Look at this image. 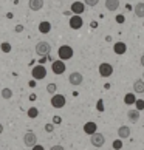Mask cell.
Masks as SVG:
<instances>
[{"label": "cell", "instance_id": "836d02e7", "mask_svg": "<svg viewBox=\"0 0 144 150\" xmlns=\"http://www.w3.org/2000/svg\"><path fill=\"white\" fill-rule=\"evenodd\" d=\"M116 22H118V23H123V22H124V16H118V17H116Z\"/></svg>", "mask_w": 144, "mask_h": 150}, {"label": "cell", "instance_id": "44dd1931", "mask_svg": "<svg viewBox=\"0 0 144 150\" xmlns=\"http://www.w3.org/2000/svg\"><path fill=\"white\" fill-rule=\"evenodd\" d=\"M124 102L127 105H133L136 102V98H135V94L133 93H126V96H124Z\"/></svg>", "mask_w": 144, "mask_h": 150}, {"label": "cell", "instance_id": "d4e9b609", "mask_svg": "<svg viewBox=\"0 0 144 150\" xmlns=\"http://www.w3.org/2000/svg\"><path fill=\"white\" fill-rule=\"evenodd\" d=\"M56 90H57V85L56 84H48L47 85V91L50 94H56Z\"/></svg>", "mask_w": 144, "mask_h": 150}, {"label": "cell", "instance_id": "f1b7e54d", "mask_svg": "<svg viewBox=\"0 0 144 150\" xmlns=\"http://www.w3.org/2000/svg\"><path fill=\"white\" fill-rule=\"evenodd\" d=\"M98 2H99V0H84V3L88 5V6H96Z\"/></svg>", "mask_w": 144, "mask_h": 150}, {"label": "cell", "instance_id": "ac0fdd59", "mask_svg": "<svg viewBox=\"0 0 144 150\" xmlns=\"http://www.w3.org/2000/svg\"><path fill=\"white\" fill-rule=\"evenodd\" d=\"M133 13L136 17H144V2H140V3H136L135 6H133Z\"/></svg>", "mask_w": 144, "mask_h": 150}, {"label": "cell", "instance_id": "4fadbf2b", "mask_svg": "<svg viewBox=\"0 0 144 150\" xmlns=\"http://www.w3.org/2000/svg\"><path fill=\"white\" fill-rule=\"evenodd\" d=\"M113 51L121 56V54H124V53L127 51V45H126L124 42H116L115 45H113Z\"/></svg>", "mask_w": 144, "mask_h": 150}, {"label": "cell", "instance_id": "d6a6232c", "mask_svg": "<svg viewBox=\"0 0 144 150\" xmlns=\"http://www.w3.org/2000/svg\"><path fill=\"white\" fill-rule=\"evenodd\" d=\"M23 31V26L22 25H16V33H22Z\"/></svg>", "mask_w": 144, "mask_h": 150}, {"label": "cell", "instance_id": "e575fe53", "mask_svg": "<svg viewBox=\"0 0 144 150\" xmlns=\"http://www.w3.org/2000/svg\"><path fill=\"white\" fill-rule=\"evenodd\" d=\"M33 150H45V149H43V146H39V144H36V146L33 147Z\"/></svg>", "mask_w": 144, "mask_h": 150}, {"label": "cell", "instance_id": "2e32d148", "mask_svg": "<svg viewBox=\"0 0 144 150\" xmlns=\"http://www.w3.org/2000/svg\"><path fill=\"white\" fill-rule=\"evenodd\" d=\"M118 136L121 138V139H126V138L130 136V129L127 125H121L118 129Z\"/></svg>", "mask_w": 144, "mask_h": 150}, {"label": "cell", "instance_id": "7402d4cb", "mask_svg": "<svg viewBox=\"0 0 144 150\" xmlns=\"http://www.w3.org/2000/svg\"><path fill=\"white\" fill-rule=\"evenodd\" d=\"M2 98L3 99H11L13 98V90H11V88H2Z\"/></svg>", "mask_w": 144, "mask_h": 150}, {"label": "cell", "instance_id": "6da1fadb", "mask_svg": "<svg viewBox=\"0 0 144 150\" xmlns=\"http://www.w3.org/2000/svg\"><path fill=\"white\" fill-rule=\"evenodd\" d=\"M73 54H74V51H73V48H71L70 45H62V47H59L57 56H59L60 60H64V62L73 57Z\"/></svg>", "mask_w": 144, "mask_h": 150}, {"label": "cell", "instance_id": "30bf717a", "mask_svg": "<svg viewBox=\"0 0 144 150\" xmlns=\"http://www.w3.org/2000/svg\"><path fill=\"white\" fill-rule=\"evenodd\" d=\"M84 25V20H82L81 16H71L70 17V28L71 30H79Z\"/></svg>", "mask_w": 144, "mask_h": 150}, {"label": "cell", "instance_id": "83f0119b", "mask_svg": "<svg viewBox=\"0 0 144 150\" xmlns=\"http://www.w3.org/2000/svg\"><path fill=\"white\" fill-rule=\"evenodd\" d=\"M96 110L98 112H104V101L102 99H99V101L96 102Z\"/></svg>", "mask_w": 144, "mask_h": 150}, {"label": "cell", "instance_id": "603a6c76", "mask_svg": "<svg viewBox=\"0 0 144 150\" xmlns=\"http://www.w3.org/2000/svg\"><path fill=\"white\" fill-rule=\"evenodd\" d=\"M37 116H39V110H37L36 107H31V108H28V118L34 119V118H37Z\"/></svg>", "mask_w": 144, "mask_h": 150}, {"label": "cell", "instance_id": "8992f818", "mask_svg": "<svg viewBox=\"0 0 144 150\" xmlns=\"http://www.w3.org/2000/svg\"><path fill=\"white\" fill-rule=\"evenodd\" d=\"M99 74H101L102 77H110L113 74V67L107 64V62H102L101 65H99Z\"/></svg>", "mask_w": 144, "mask_h": 150}, {"label": "cell", "instance_id": "f546056e", "mask_svg": "<svg viewBox=\"0 0 144 150\" xmlns=\"http://www.w3.org/2000/svg\"><path fill=\"white\" fill-rule=\"evenodd\" d=\"M60 122H62V118H60V116H53V124L54 125L60 124Z\"/></svg>", "mask_w": 144, "mask_h": 150}, {"label": "cell", "instance_id": "5bb4252c", "mask_svg": "<svg viewBox=\"0 0 144 150\" xmlns=\"http://www.w3.org/2000/svg\"><path fill=\"white\" fill-rule=\"evenodd\" d=\"M28 6H30L31 11H39V9L43 8V0H30Z\"/></svg>", "mask_w": 144, "mask_h": 150}, {"label": "cell", "instance_id": "8d00e7d4", "mask_svg": "<svg viewBox=\"0 0 144 150\" xmlns=\"http://www.w3.org/2000/svg\"><path fill=\"white\" fill-rule=\"evenodd\" d=\"M140 64L144 67V54H143V56H141V59H140Z\"/></svg>", "mask_w": 144, "mask_h": 150}, {"label": "cell", "instance_id": "9c48e42d", "mask_svg": "<svg viewBox=\"0 0 144 150\" xmlns=\"http://www.w3.org/2000/svg\"><path fill=\"white\" fill-rule=\"evenodd\" d=\"M68 82L71 85H81L82 82H84V76H82L79 71H74V73H71L68 76Z\"/></svg>", "mask_w": 144, "mask_h": 150}, {"label": "cell", "instance_id": "74e56055", "mask_svg": "<svg viewBox=\"0 0 144 150\" xmlns=\"http://www.w3.org/2000/svg\"><path fill=\"white\" fill-rule=\"evenodd\" d=\"M2 133H3V125L0 124V135H2Z\"/></svg>", "mask_w": 144, "mask_h": 150}, {"label": "cell", "instance_id": "277c9868", "mask_svg": "<svg viewBox=\"0 0 144 150\" xmlns=\"http://www.w3.org/2000/svg\"><path fill=\"white\" fill-rule=\"evenodd\" d=\"M51 70H53V73L54 74H64L65 73V62L64 60H60V59H57V60H53L51 62Z\"/></svg>", "mask_w": 144, "mask_h": 150}, {"label": "cell", "instance_id": "1f68e13d", "mask_svg": "<svg viewBox=\"0 0 144 150\" xmlns=\"http://www.w3.org/2000/svg\"><path fill=\"white\" fill-rule=\"evenodd\" d=\"M50 150H65L62 146H59V144H57V146H53L51 149H50Z\"/></svg>", "mask_w": 144, "mask_h": 150}, {"label": "cell", "instance_id": "9a60e30c", "mask_svg": "<svg viewBox=\"0 0 144 150\" xmlns=\"http://www.w3.org/2000/svg\"><path fill=\"white\" fill-rule=\"evenodd\" d=\"M127 118H129V121H132V122L140 121V110H136V108H130L129 112H127Z\"/></svg>", "mask_w": 144, "mask_h": 150}, {"label": "cell", "instance_id": "484cf974", "mask_svg": "<svg viewBox=\"0 0 144 150\" xmlns=\"http://www.w3.org/2000/svg\"><path fill=\"white\" fill-rule=\"evenodd\" d=\"M135 107H136V110H144V101L143 99H136V102H135Z\"/></svg>", "mask_w": 144, "mask_h": 150}, {"label": "cell", "instance_id": "d590c367", "mask_svg": "<svg viewBox=\"0 0 144 150\" xmlns=\"http://www.w3.org/2000/svg\"><path fill=\"white\" fill-rule=\"evenodd\" d=\"M30 87H36V81H34V79L30 81Z\"/></svg>", "mask_w": 144, "mask_h": 150}, {"label": "cell", "instance_id": "f35d334b", "mask_svg": "<svg viewBox=\"0 0 144 150\" xmlns=\"http://www.w3.org/2000/svg\"><path fill=\"white\" fill-rule=\"evenodd\" d=\"M143 77H144V71H143Z\"/></svg>", "mask_w": 144, "mask_h": 150}, {"label": "cell", "instance_id": "7c38bea8", "mask_svg": "<svg viewBox=\"0 0 144 150\" xmlns=\"http://www.w3.org/2000/svg\"><path fill=\"white\" fill-rule=\"evenodd\" d=\"M96 130H98V125H96V122H93V121H90V122H87V124H84V132L87 133V135H93V133H96Z\"/></svg>", "mask_w": 144, "mask_h": 150}, {"label": "cell", "instance_id": "7a4b0ae2", "mask_svg": "<svg viewBox=\"0 0 144 150\" xmlns=\"http://www.w3.org/2000/svg\"><path fill=\"white\" fill-rule=\"evenodd\" d=\"M50 51H51V45H50L48 42H45V40L37 42V45H36V53L39 54V56H42V57L50 56Z\"/></svg>", "mask_w": 144, "mask_h": 150}, {"label": "cell", "instance_id": "52a82bcc", "mask_svg": "<svg viewBox=\"0 0 144 150\" xmlns=\"http://www.w3.org/2000/svg\"><path fill=\"white\" fill-rule=\"evenodd\" d=\"M65 96L64 94H53V98H51V105L54 108H62L64 105H65Z\"/></svg>", "mask_w": 144, "mask_h": 150}, {"label": "cell", "instance_id": "5b68a950", "mask_svg": "<svg viewBox=\"0 0 144 150\" xmlns=\"http://www.w3.org/2000/svg\"><path fill=\"white\" fill-rule=\"evenodd\" d=\"M90 141H92V146L95 147H102L104 144H106V136L102 135V133H93V135L90 136Z\"/></svg>", "mask_w": 144, "mask_h": 150}, {"label": "cell", "instance_id": "ffe728a7", "mask_svg": "<svg viewBox=\"0 0 144 150\" xmlns=\"http://www.w3.org/2000/svg\"><path fill=\"white\" fill-rule=\"evenodd\" d=\"M106 8L109 11H116L119 8V0H106Z\"/></svg>", "mask_w": 144, "mask_h": 150}, {"label": "cell", "instance_id": "d6986e66", "mask_svg": "<svg viewBox=\"0 0 144 150\" xmlns=\"http://www.w3.org/2000/svg\"><path fill=\"white\" fill-rule=\"evenodd\" d=\"M133 91L135 93H144V79H136L133 82Z\"/></svg>", "mask_w": 144, "mask_h": 150}, {"label": "cell", "instance_id": "4316f807", "mask_svg": "<svg viewBox=\"0 0 144 150\" xmlns=\"http://www.w3.org/2000/svg\"><path fill=\"white\" fill-rule=\"evenodd\" d=\"M112 146H113L115 150H121V149H123V142H121V139H116V141H113Z\"/></svg>", "mask_w": 144, "mask_h": 150}, {"label": "cell", "instance_id": "e0dca14e", "mask_svg": "<svg viewBox=\"0 0 144 150\" xmlns=\"http://www.w3.org/2000/svg\"><path fill=\"white\" fill-rule=\"evenodd\" d=\"M39 31H40L42 34H48V33L51 31V23L47 22V20L40 22V23H39Z\"/></svg>", "mask_w": 144, "mask_h": 150}, {"label": "cell", "instance_id": "4dcf8cb0", "mask_svg": "<svg viewBox=\"0 0 144 150\" xmlns=\"http://www.w3.org/2000/svg\"><path fill=\"white\" fill-rule=\"evenodd\" d=\"M53 130H54V124H47V125H45V132L51 133Z\"/></svg>", "mask_w": 144, "mask_h": 150}, {"label": "cell", "instance_id": "ba28073f", "mask_svg": "<svg viewBox=\"0 0 144 150\" xmlns=\"http://www.w3.org/2000/svg\"><path fill=\"white\" fill-rule=\"evenodd\" d=\"M23 142H25V146H28V147H34L36 144H37V136H36V133L26 132L25 136H23Z\"/></svg>", "mask_w": 144, "mask_h": 150}, {"label": "cell", "instance_id": "3957f363", "mask_svg": "<svg viewBox=\"0 0 144 150\" xmlns=\"http://www.w3.org/2000/svg\"><path fill=\"white\" fill-rule=\"evenodd\" d=\"M31 76H33V79L34 81H42V79H45V76H47V68L43 65H36L34 68L31 70Z\"/></svg>", "mask_w": 144, "mask_h": 150}, {"label": "cell", "instance_id": "cb8c5ba5", "mask_svg": "<svg viewBox=\"0 0 144 150\" xmlns=\"http://www.w3.org/2000/svg\"><path fill=\"white\" fill-rule=\"evenodd\" d=\"M0 50H2L3 53H9L11 51V43L9 42H3L2 45H0Z\"/></svg>", "mask_w": 144, "mask_h": 150}, {"label": "cell", "instance_id": "8fae6325", "mask_svg": "<svg viewBox=\"0 0 144 150\" xmlns=\"http://www.w3.org/2000/svg\"><path fill=\"white\" fill-rule=\"evenodd\" d=\"M85 11V3L84 2H73L71 3V13L74 16H81Z\"/></svg>", "mask_w": 144, "mask_h": 150}]
</instances>
